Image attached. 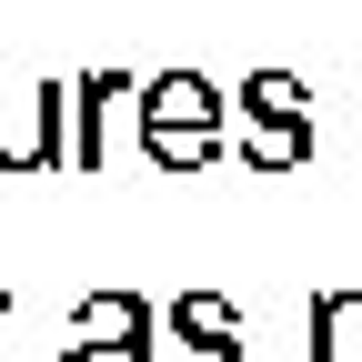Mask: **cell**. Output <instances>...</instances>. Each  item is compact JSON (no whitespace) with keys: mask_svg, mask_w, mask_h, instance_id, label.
Instances as JSON below:
<instances>
[{"mask_svg":"<svg viewBox=\"0 0 362 362\" xmlns=\"http://www.w3.org/2000/svg\"><path fill=\"white\" fill-rule=\"evenodd\" d=\"M141 141H151V161H171V171L211 161V151H221V90L192 81V71H161V81L141 90Z\"/></svg>","mask_w":362,"mask_h":362,"instance_id":"obj_1","label":"cell"},{"mask_svg":"<svg viewBox=\"0 0 362 362\" xmlns=\"http://www.w3.org/2000/svg\"><path fill=\"white\" fill-rule=\"evenodd\" d=\"M242 111H252V161H302L312 151V111H302V81L292 71H252L242 81Z\"/></svg>","mask_w":362,"mask_h":362,"instance_id":"obj_2","label":"cell"},{"mask_svg":"<svg viewBox=\"0 0 362 362\" xmlns=\"http://www.w3.org/2000/svg\"><path fill=\"white\" fill-rule=\"evenodd\" d=\"M171 332H181V362H242L232 352V302H171Z\"/></svg>","mask_w":362,"mask_h":362,"instance_id":"obj_3","label":"cell"},{"mask_svg":"<svg viewBox=\"0 0 362 362\" xmlns=\"http://www.w3.org/2000/svg\"><path fill=\"white\" fill-rule=\"evenodd\" d=\"M101 312H111V332H121V342H71L61 362H151V342H141V332H151V312H141V302H101Z\"/></svg>","mask_w":362,"mask_h":362,"instance_id":"obj_4","label":"cell"},{"mask_svg":"<svg viewBox=\"0 0 362 362\" xmlns=\"http://www.w3.org/2000/svg\"><path fill=\"white\" fill-rule=\"evenodd\" d=\"M312 362H352V342H362V292H322L312 302Z\"/></svg>","mask_w":362,"mask_h":362,"instance_id":"obj_5","label":"cell"}]
</instances>
